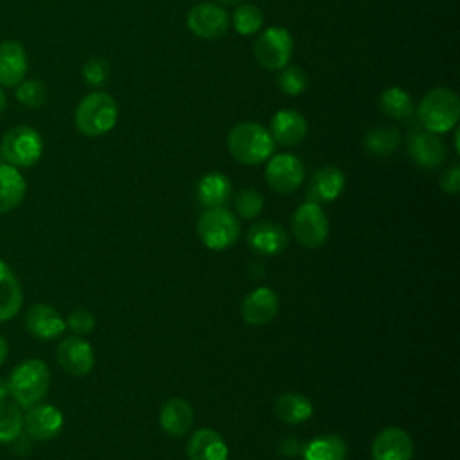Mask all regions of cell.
<instances>
[{"mask_svg": "<svg viewBox=\"0 0 460 460\" xmlns=\"http://www.w3.org/2000/svg\"><path fill=\"white\" fill-rule=\"evenodd\" d=\"M230 155L244 165H259L273 155V138L259 122L235 124L226 138Z\"/></svg>", "mask_w": 460, "mask_h": 460, "instance_id": "cell-1", "label": "cell"}, {"mask_svg": "<svg viewBox=\"0 0 460 460\" xmlns=\"http://www.w3.org/2000/svg\"><path fill=\"white\" fill-rule=\"evenodd\" d=\"M9 395L20 408L38 404L50 386V370L41 359H25L18 363L7 379Z\"/></svg>", "mask_w": 460, "mask_h": 460, "instance_id": "cell-2", "label": "cell"}, {"mask_svg": "<svg viewBox=\"0 0 460 460\" xmlns=\"http://www.w3.org/2000/svg\"><path fill=\"white\" fill-rule=\"evenodd\" d=\"M119 119V108L115 99L106 92H90L84 95L74 115L75 128L84 137H101L110 133Z\"/></svg>", "mask_w": 460, "mask_h": 460, "instance_id": "cell-3", "label": "cell"}, {"mask_svg": "<svg viewBox=\"0 0 460 460\" xmlns=\"http://www.w3.org/2000/svg\"><path fill=\"white\" fill-rule=\"evenodd\" d=\"M420 126L431 133H446L453 129L460 117V101L458 95L446 86L429 90L417 110Z\"/></svg>", "mask_w": 460, "mask_h": 460, "instance_id": "cell-4", "label": "cell"}, {"mask_svg": "<svg viewBox=\"0 0 460 460\" xmlns=\"http://www.w3.org/2000/svg\"><path fill=\"white\" fill-rule=\"evenodd\" d=\"M41 155L43 138L34 128L20 124L4 133L0 142V156L5 160V164L16 169H27L36 165Z\"/></svg>", "mask_w": 460, "mask_h": 460, "instance_id": "cell-5", "label": "cell"}, {"mask_svg": "<svg viewBox=\"0 0 460 460\" xmlns=\"http://www.w3.org/2000/svg\"><path fill=\"white\" fill-rule=\"evenodd\" d=\"M196 230L201 243L214 252L230 248L241 235L239 219L223 207L207 208L201 212L196 223Z\"/></svg>", "mask_w": 460, "mask_h": 460, "instance_id": "cell-6", "label": "cell"}, {"mask_svg": "<svg viewBox=\"0 0 460 460\" xmlns=\"http://www.w3.org/2000/svg\"><path fill=\"white\" fill-rule=\"evenodd\" d=\"M293 54V38L284 27H268L259 32L253 56L257 63L266 70L284 68Z\"/></svg>", "mask_w": 460, "mask_h": 460, "instance_id": "cell-7", "label": "cell"}, {"mask_svg": "<svg viewBox=\"0 0 460 460\" xmlns=\"http://www.w3.org/2000/svg\"><path fill=\"white\" fill-rule=\"evenodd\" d=\"M293 235L304 248H318L327 241L329 219L318 203H302L291 219Z\"/></svg>", "mask_w": 460, "mask_h": 460, "instance_id": "cell-8", "label": "cell"}, {"mask_svg": "<svg viewBox=\"0 0 460 460\" xmlns=\"http://www.w3.org/2000/svg\"><path fill=\"white\" fill-rule=\"evenodd\" d=\"M264 176L271 190L289 194L296 190L304 180V164L295 155L280 153L268 158Z\"/></svg>", "mask_w": 460, "mask_h": 460, "instance_id": "cell-9", "label": "cell"}, {"mask_svg": "<svg viewBox=\"0 0 460 460\" xmlns=\"http://www.w3.org/2000/svg\"><path fill=\"white\" fill-rule=\"evenodd\" d=\"M187 27L190 32L203 40H217L226 34L230 27L228 13L217 4L194 5L187 14Z\"/></svg>", "mask_w": 460, "mask_h": 460, "instance_id": "cell-10", "label": "cell"}, {"mask_svg": "<svg viewBox=\"0 0 460 460\" xmlns=\"http://www.w3.org/2000/svg\"><path fill=\"white\" fill-rule=\"evenodd\" d=\"M406 147L410 158L422 169H435L446 160V146L442 138L437 133H431L428 129L413 128L408 133Z\"/></svg>", "mask_w": 460, "mask_h": 460, "instance_id": "cell-11", "label": "cell"}, {"mask_svg": "<svg viewBox=\"0 0 460 460\" xmlns=\"http://www.w3.org/2000/svg\"><path fill=\"white\" fill-rule=\"evenodd\" d=\"M56 359L65 372H68L70 376H75V377L86 376L93 368V363H95L92 345L79 336L65 338L58 345Z\"/></svg>", "mask_w": 460, "mask_h": 460, "instance_id": "cell-12", "label": "cell"}, {"mask_svg": "<svg viewBox=\"0 0 460 460\" xmlns=\"http://www.w3.org/2000/svg\"><path fill=\"white\" fill-rule=\"evenodd\" d=\"M23 429L38 442L56 438L63 429V413L52 404H34L27 408L23 417Z\"/></svg>", "mask_w": 460, "mask_h": 460, "instance_id": "cell-13", "label": "cell"}, {"mask_svg": "<svg viewBox=\"0 0 460 460\" xmlns=\"http://www.w3.org/2000/svg\"><path fill=\"white\" fill-rule=\"evenodd\" d=\"M279 313L277 293L268 286H259L252 289L241 304L243 320L250 325H266Z\"/></svg>", "mask_w": 460, "mask_h": 460, "instance_id": "cell-14", "label": "cell"}, {"mask_svg": "<svg viewBox=\"0 0 460 460\" xmlns=\"http://www.w3.org/2000/svg\"><path fill=\"white\" fill-rule=\"evenodd\" d=\"M372 460H411L413 440L401 428L381 429L372 442Z\"/></svg>", "mask_w": 460, "mask_h": 460, "instance_id": "cell-15", "label": "cell"}, {"mask_svg": "<svg viewBox=\"0 0 460 460\" xmlns=\"http://www.w3.org/2000/svg\"><path fill=\"white\" fill-rule=\"evenodd\" d=\"M25 327L34 338L49 341L61 336L66 329V323H65V318L52 305L41 302L27 309Z\"/></svg>", "mask_w": 460, "mask_h": 460, "instance_id": "cell-16", "label": "cell"}, {"mask_svg": "<svg viewBox=\"0 0 460 460\" xmlns=\"http://www.w3.org/2000/svg\"><path fill=\"white\" fill-rule=\"evenodd\" d=\"M270 135L273 142L286 147L298 146L307 135V120L296 110H279L270 122Z\"/></svg>", "mask_w": 460, "mask_h": 460, "instance_id": "cell-17", "label": "cell"}, {"mask_svg": "<svg viewBox=\"0 0 460 460\" xmlns=\"http://www.w3.org/2000/svg\"><path fill=\"white\" fill-rule=\"evenodd\" d=\"M246 239L253 252H257L261 255H268V257L282 253L289 244L288 232L279 223H273V221L255 223L248 230Z\"/></svg>", "mask_w": 460, "mask_h": 460, "instance_id": "cell-18", "label": "cell"}, {"mask_svg": "<svg viewBox=\"0 0 460 460\" xmlns=\"http://www.w3.org/2000/svg\"><path fill=\"white\" fill-rule=\"evenodd\" d=\"M345 189V174L334 165H325L318 169L307 187V201L311 203H329L340 198Z\"/></svg>", "mask_w": 460, "mask_h": 460, "instance_id": "cell-19", "label": "cell"}, {"mask_svg": "<svg viewBox=\"0 0 460 460\" xmlns=\"http://www.w3.org/2000/svg\"><path fill=\"white\" fill-rule=\"evenodd\" d=\"M29 68L22 43L14 40L0 41V86H16L23 81Z\"/></svg>", "mask_w": 460, "mask_h": 460, "instance_id": "cell-20", "label": "cell"}, {"mask_svg": "<svg viewBox=\"0 0 460 460\" xmlns=\"http://www.w3.org/2000/svg\"><path fill=\"white\" fill-rule=\"evenodd\" d=\"M187 458L189 460H228V446L225 438L210 429H196L187 442Z\"/></svg>", "mask_w": 460, "mask_h": 460, "instance_id": "cell-21", "label": "cell"}, {"mask_svg": "<svg viewBox=\"0 0 460 460\" xmlns=\"http://www.w3.org/2000/svg\"><path fill=\"white\" fill-rule=\"evenodd\" d=\"M160 426L171 437H183L192 428L194 411L192 406L180 397L169 399L160 410Z\"/></svg>", "mask_w": 460, "mask_h": 460, "instance_id": "cell-22", "label": "cell"}, {"mask_svg": "<svg viewBox=\"0 0 460 460\" xmlns=\"http://www.w3.org/2000/svg\"><path fill=\"white\" fill-rule=\"evenodd\" d=\"M23 304V291L11 266L0 259V322L13 320Z\"/></svg>", "mask_w": 460, "mask_h": 460, "instance_id": "cell-23", "label": "cell"}, {"mask_svg": "<svg viewBox=\"0 0 460 460\" xmlns=\"http://www.w3.org/2000/svg\"><path fill=\"white\" fill-rule=\"evenodd\" d=\"M27 183L23 174L9 165L0 164V214H7L14 210L25 198Z\"/></svg>", "mask_w": 460, "mask_h": 460, "instance_id": "cell-24", "label": "cell"}, {"mask_svg": "<svg viewBox=\"0 0 460 460\" xmlns=\"http://www.w3.org/2000/svg\"><path fill=\"white\" fill-rule=\"evenodd\" d=\"M232 183L223 172H208L196 185V198L207 208L223 207L230 198Z\"/></svg>", "mask_w": 460, "mask_h": 460, "instance_id": "cell-25", "label": "cell"}, {"mask_svg": "<svg viewBox=\"0 0 460 460\" xmlns=\"http://www.w3.org/2000/svg\"><path fill=\"white\" fill-rule=\"evenodd\" d=\"M275 413L282 422L296 426L305 422L313 415V404L305 395L289 392L277 397Z\"/></svg>", "mask_w": 460, "mask_h": 460, "instance_id": "cell-26", "label": "cell"}, {"mask_svg": "<svg viewBox=\"0 0 460 460\" xmlns=\"http://www.w3.org/2000/svg\"><path fill=\"white\" fill-rule=\"evenodd\" d=\"M347 444L338 435H320L302 447L304 460H345Z\"/></svg>", "mask_w": 460, "mask_h": 460, "instance_id": "cell-27", "label": "cell"}, {"mask_svg": "<svg viewBox=\"0 0 460 460\" xmlns=\"http://www.w3.org/2000/svg\"><path fill=\"white\" fill-rule=\"evenodd\" d=\"M399 142H401V135L397 128L377 126L367 131L363 146H365V151L372 156H388L399 147Z\"/></svg>", "mask_w": 460, "mask_h": 460, "instance_id": "cell-28", "label": "cell"}, {"mask_svg": "<svg viewBox=\"0 0 460 460\" xmlns=\"http://www.w3.org/2000/svg\"><path fill=\"white\" fill-rule=\"evenodd\" d=\"M379 108L394 120H404L413 113V101L408 92L399 86H392L381 93Z\"/></svg>", "mask_w": 460, "mask_h": 460, "instance_id": "cell-29", "label": "cell"}, {"mask_svg": "<svg viewBox=\"0 0 460 460\" xmlns=\"http://www.w3.org/2000/svg\"><path fill=\"white\" fill-rule=\"evenodd\" d=\"M23 429V415L16 402H0V444H11L20 438Z\"/></svg>", "mask_w": 460, "mask_h": 460, "instance_id": "cell-30", "label": "cell"}, {"mask_svg": "<svg viewBox=\"0 0 460 460\" xmlns=\"http://www.w3.org/2000/svg\"><path fill=\"white\" fill-rule=\"evenodd\" d=\"M262 20L264 18L261 9L253 4H243L232 14V25L235 32L241 36H250L259 32V29L262 27Z\"/></svg>", "mask_w": 460, "mask_h": 460, "instance_id": "cell-31", "label": "cell"}, {"mask_svg": "<svg viewBox=\"0 0 460 460\" xmlns=\"http://www.w3.org/2000/svg\"><path fill=\"white\" fill-rule=\"evenodd\" d=\"M14 95L20 104L29 108H40L47 101V88L45 83L40 79H27L14 86Z\"/></svg>", "mask_w": 460, "mask_h": 460, "instance_id": "cell-32", "label": "cell"}, {"mask_svg": "<svg viewBox=\"0 0 460 460\" xmlns=\"http://www.w3.org/2000/svg\"><path fill=\"white\" fill-rule=\"evenodd\" d=\"M307 86V75L300 66L286 65L279 74V88L284 95H300Z\"/></svg>", "mask_w": 460, "mask_h": 460, "instance_id": "cell-33", "label": "cell"}, {"mask_svg": "<svg viewBox=\"0 0 460 460\" xmlns=\"http://www.w3.org/2000/svg\"><path fill=\"white\" fill-rule=\"evenodd\" d=\"M235 212L244 217V219H253L261 214L262 207H264V199L262 196L255 190V189H243L234 201Z\"/></svg>", "mask_w": 460, "mask_h": 460, "instance_id": "cell-34", "label": "cell"}, {"mask_svg": "<svg viewBox=\"0 0 460 460\" xmlns=\"http://www.w3.org/2000/svg\"><path fill=\"white\" fill-rule=\"evenodd\" d=\"M110 75V65L106 59L102 58H90L84 65H83V79L90 84V86H101L106 83Z\"/></svg>", "mask_w": 460, "mask_h": 460, "instance_id": "cell-35", "label": "cell"}, {"mask_svg": "<svg viewBox=\"0 0 460 460\" xmlns=\"http://www.w3.org/2000/svg\"><path fill=\"white\" fill-rule=\"evenodd\" d=\"M65 323L74 334H86L95 327V318L88 309H74L68 313Z\"/></svg>", "mask_w": 460, "mask_h": 460, "instance_id": "cell-36", "label": "cell"}, {"mask_svg": "<svg viewBox=\"0 0 460 460\" xmlns=\"http://www.w3.org/2000/svg\"><path fill=\"white\" fill-rule=\"evenodd\" d=\"M440 187L447 194H458L460 190V167L453 165L440 176Z\"/></svg>", "mask_w": 460, "mask_h": 460, "instance_id": "cell-37", "label": "cell"}, {"mask_svg": "<svg viewBox=\"0 0 460 460\" xmlns=\"http://www.w3.org/2000/svg\"><path fill=\"white\" fill-rule=\"evenodd\" d=\"M7 354H9V345H7V340L0 334V365L5 363L7 359Z\"/></svg>", "mask_w": 460, "mask_h": 460, "instance_id": "cell-38", "label": "cell"}, {"mask_svg": "<svg viewBox=\"0 0 460 460\" xmlns=\"http://www.w3.org/2000/svg\"><path fill=\"white\" fill-rule=\"evenodd\" d=\"M9 397V385H7V379L0 377V402L7 401Z\"/></svg>", "mask_w": 460, "mask_h": 460, "instance_id": "cell-39", "label": "cell"}, {"mask_svg": "<svg viewBox=\"0 0 460 460\" xmlns=\"http://www.w3.org/2000/svg\"><path fill=\"white\" fill-rule=\"evenodd\" d=\"M4 108H5V93H4V90L0 88V113L4 111Z\"/></svg>", "mask_w": 460, "mask_h": 460, "instance_id": "cell-40", "label": "cell"}, {"mask_svg": "<svg viewBox=\"0 0 460 460\" xmlns=\"http://www.w3.org/2000/svg\"><path fill=\"white\" fill-rule=\"evenodd\" d=\"M217 2H221V4H225V5H235V4H239L241 0H217Z\"/></svg>", "mask_w": 460, "mask_h": 460, "instance_id": "cell-41", "label": "cell"}]
</instances>
